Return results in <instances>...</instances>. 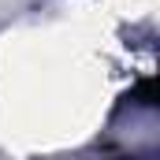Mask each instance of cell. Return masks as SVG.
I'll use <instances>...</instances> for the list:
<instances>
[{
  "label": "cell",
  "mask_w": 160,
  "mask_h": 160,
  "mask_svg": "<svg viewBox=\"0 0 160 160\" xmlns=\"http://www.w3.org/2000/svg\"><path fill=\"white\" fill-rule=\"evenodd\" d=\"M127 101H134V104H142V108H157V112H160V63L145 75V78H138L134 86H130Z\"/></svg>",
  "instance_id": "1"
}]
</instances>
